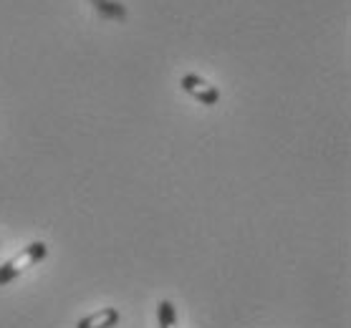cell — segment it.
I'll return each mask as SVG.
<instances>
[{
	"mask_svg": "<svg viewBox=\"0 0 351 328\" xmlns=\"http://www.w3.org/2000/svg\"><path fill=\"white\" fill-rule=\"evenodd\" d=\"M46 253H48L46 242H40V240L25 245L16 257H10L8 263L0 265V286H8L10 280H16L23 270H28V268H33L36 263H40V260L46 257Z\"/></svg>",
	"mask_w": 351,
	"mask_h": 328,
	"instance_id": "6da1fadb",
	"label": "cell"
},
{
	"mask_svg": "<svg viewBox=\"0 0 351 328\" xmlns=\"http://www.w3.org/2000/svg\"><path fill=\"white\" fill-rule=\"evenodd\" d=\"M180 86L190 94L192 99H197L202 106H215L220 101V91L213 84H208L205 79H199L197 73H187L180 79Z\"/></svg>",
	"mask_w": 351,
	"mask_h": 328,
	"instance_id": "7a4b0ae2",
	"label": "cell"
},
{
	"mask_svg": "<svg viewBox=\"0 0 351 328\" xmlns=\"http://www.w3.org/2000/svg\"><path fill=\"white\" fill-rule=\"evenodd\" d=\"M121 320L117 308H101L96 313H88L86 318H81L76 328H114Z\"/></svg>",
	"mask_w": 351,
	"mask_h": 328,
	"instance_id": "3957f363",
	"label": "cell"
},
{
	"mask_svg": "<svg viewBox=\"0 0 351 328\" xmlns=\"http://www.w3.org/2000/svg\"><path fill=\"white\" fill-rule=\"evenodd\" d=\"M91 5L96 8V13L101 18H109V21H127V8L121 3H114V0H91Z\"/></svg>",
	"mask_w": 351,
	"mask_h": 328,
	"instance_id": "277c9868",
	"label": "cell"
},
{
	"mask_svg": "<svg viewBox=\"0 0 351 328\" xmlns=\"http://www.w3.org/2000/svg\"><path fill=\"white\" fill-rule=\"evenodd\" d=\"M160 328H177V326H169V323H160Z\"/></svg>",
	"mask_w": 351,
	"mask_h": 328,
	"instance_id": "5b68a950",
	"label": "cell"
}]
</instances>
